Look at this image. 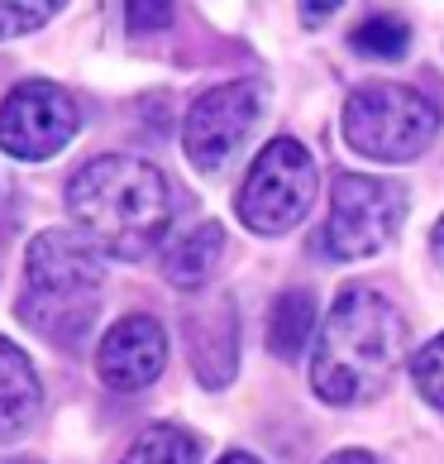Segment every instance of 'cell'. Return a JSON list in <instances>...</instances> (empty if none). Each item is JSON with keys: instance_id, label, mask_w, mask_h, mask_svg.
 <instances>
[{"instance_id": "cell-1", "label": "cell", "mask_w": 444, "mask_h": 464, "mask_svg": "<svg viewBox=\"0 0 444 464\" xmlns=\"http://www.w3.org/2000/svg\"><path fill=\"white\" fill-rule=\"evenodd\" d=\"M411 331L401 312L373 287H345L326 312V325L316 331L311 388L320 402L354 407L397 378Z\"/></svg>"}, {"instance_id": "cell-2", "label": "cell", "mask_w": 444, "mask_h": 464, "mask_svg": "<svg viewBox=\"0 0 444 464\" xmlns=\"http://www.w3.org/2000/svg\"><path fill=\"white\" fill-rule=\"evenodd\" d=\"M67 216L91 249L110 259H144L173 226V192L153 163L106 153L67 182Z\"/></svg>"}, {"instance_id": "cell-3", "label": "cell", "mask_w": 444, "mask_h": 464, "mask_svg": "<svg viewBox=\"0 0 444 464\" xmlns=\"http://www.w3.org/2000/svg\"><path fill=\"white\" fill-rule=\"evenodd\" d=\"M100 249L81 235L43 230L24 254V287H20V321L62 350H77L91 331L100 306Z\"/></svg>"}, {"instance_id": "cell-4", "label": "cell", "mask_w": 444, "mask_h": 464, "mask_svg": "<svg viewBox=\"0 0 444 464\" xmlns=\"http://www.w3.org/2000/svg\"><path fill=\"white\" fill-rule=\"evenodd\" d=\"M439 106L401 82H368L345 101V140L354 153L378 163H406L430 149Z\"/></svg>"}, {"instance_id": "cell-5", "label": "cell", "mask_w": 444, "mask_h": 464, "mask_svg": "<svg viewBox=\"0 0 444 464\" xmlns=\"http://www.w3.org/2000/svg\"><path fill=\"white\" fill-rule=\"evenodd\" d=\"M316 201V159L297 140H272L253 159L244 187H239V220L253 235H287L297 230Z\"/></svg>"}, {"instance_id": "cell-6", "label": "cell", "mask_w": 444, "mask_h": 464, "mask_svg": "<svg viewBox=\"0 0 444 464\" xmlns=\"http://www.w3.org/2000/svg\"><path fill=\"white\" fill-rule=\"evenodd\" d=\"M406 220V187L368 173H339L330 187V220H326V254L330 259H373L397 239Z\"/></svg>"}, {"instance_id": "cell-7", "label": "cell", "mask_w": 444, "mask_h": 464, "mask_svg": "<svg viewBox=\"0 0 444 464\" xmlns=\"http://www.w3.org/2000/svg\"><path fill=\"white\" fill-rule=\"evenodd\" d=\"M81 130V111L53 82H20L5 101H0V149L10 159L43 163L62 153Z\"/></svg>"}, {"instance_id": "cell-8", "label": "cell", "mask_w": 444, "mask_h": 464, "mask_svg": "<svg viewBox=\"0 0 444 464\" xmlns=\"http://www.w3.org/2000/svg\"><path fill=\"white\" fill-rule=\"evenodd\" d=\"M259 115H263V92L253 82H220V87H211L186 111V125H182V149L192 159V168L220 173L244 149Z\"/></svg>"}, {"instance_id": "cell-9", "label": "cell", "mask_w": 444, "mask_h": 464, "mask_svg": "<svg viewBox=\"0 0 444 464\" xmlns=\"http://www.w3.org/2000/svg\"><path fill=\"white\" fill-rule=\"evenodd\" d=\"M167 369V331L153 316H119L96 350V373L115 392H139Z\"/></svg>"}, {"instance_id": "cell-10", "label": "cell", "mask_w": 444, "mask_h": 464, "mask_svg": "<svg viewBox=\"0 0 444 464\" xmlns=\"http://www.w3.org/2000/svg\"><path fill=\"white\" fill-rule=\"evenodd\" d=\"M186 345H192V369L206 388H225L239 369V316L230 297H215L211 306L186 316Z\"/></svg>"}, {"instance_id": "cell-11", "label": "cell", "mask_w": 444, "mask_h": 464, "mask_svg": "<svg viewBox=\"0 0 444 464\" xmlns=\"http://www.w3.org/2000/svg\"><path fill=\"white\" fill-rule=\"evenodd\" d=\"M43 388L29 354L14 340H0V440H20L39 417Z\"/></svg>"}, {"instance_id": "cell-12", "label": "cell", "mask_w": 444, "mask_h": 464, "mask_svg": "<svg viewBox=\"0 0 444 464\" xmlns=\"http://www.w3.org/2000/svg\"><path fill=\"white\" fill-rule=\"evenodd\" d=\"M220 254H225V230L215 226V220H206V226H192L167 239L163 249V278L182 287V292H196L211 283V273L220 264Z\"/></svg>"}, {"instance_id": "cell-13", "label": "cell", "mask_w": 444, "mask_h": 464, "mask_svg": "<svg viewBox=\"0 0 444 464\" xmlns=\"http://www.w3.org/2000/svg\"><path fill=\"white\" fill-rule=\"evenodd\" d=\"M320 331V312L316 297L306 287H287L268 312V350L278 359H297Z\"/></svg>"}, {"instance_id": "cell-14", "label": "cell", "mask_w": 444, "mask_h": 464, "mask_svg": "<svg viewBox=\"0 0 444 464\" xmlns=\"http://www.w3.org/2000/svg\"><path fill=\"white\" fill-rule=\"evenodd\" d=\"M196 459H201V445L192 431H182V426H148L119 464H196Z\"/></svg>"}, {"instance_id": "cell-15", "label": "cell", "mask_w": 444, "mask_h": 464, "mask_svg": "<svg viewBox=\"0 0 444 464\" xmlns=\"http://www.w3.org/2000/svg\"><path fill=\"white\" fill-rule=\"evenodd\" d=\"M349 44L358 48L364 58H378V63H392V58H406V48H411V24L401 20V14H368L364 24H354Z\"/></svg>"}, {"instance_id": "cell-16", "label": "cell", "mask_w": 444, "mask_h": 464, "mask_svg": "<svg viewBox=\"0 0 444 464\" xmlns=\"http://www.w3.org/2000/svg\"><path fill=\"white\" fill-rule=\"evenodd\" d=\"M67 0H0V39H20V34L43 29Z\"/></svg>"}, {"instance_id": "cell-17", "label": "cell", "mask_w": 444, "mask_h": 464, "mask_svg": "<svg viewBox=\"0 0 444 464\" xmlns=\"http://www.w3.org/2000/svg\"><path fill=\"white\" fill-rule=\"evenodd\" d=\"M411 378H416L420 398L444 411V335H435L425 350H416V359H411Z\"/></svg>"}, {"instance_id": "cell-18", "label": "cell", "mask_w": 444, "mask_h": 464, "mask_svg": "<svg viewBox=\"0 0 444 464\" xmlns=\"http://www.w3.org/2000/svg\"><path fill=\"white\" fill-rule=\"evenodd\" d=\"M125 14L134 34H153L173 24V0H125Z\"/></svg>"}, {"instance_id": "cell-19", "label": "cell", "mask_w": 444, "mask_h": 464, "mask_svg": "<svg viewBox=\"0 0 444 464\" xmlns=\"http://www.w3.org/2000/svg\"><path fill=\"white\" fill-rule=\"evenodd\" d=\"M339 5H345V0H301V20L306 24H326Z\"/></svg>"}, {"instance_id": "cell-20", "label": "cell", "mask_w": 444, "mask_h": 464, "mask_svg": "<svg viewBox=\"0 0 444 464\" xmlns=\"http://www.w3.org/2000/svg\"><path fill=\"white\" fill-rule=\"evenodd\" d=\"M326 464H387V459H378L373 450H339V455H330Z\"/></svg>"}, {"instance_id": "cell-21", "label": "cell", "mask_w": 444, "mask_h": 464, "mask_svg": "<svg viewBox=\"0 0 444 464\" xmlns=\"http://www.w3.org/2000/svg\"><path fill=\"white\" fill-rule=\"evenodd\" d=\"M430 254H435V264L444 268V216H439V226H435V235H430Z\"/></svg>"}, {"instance_id": "cell-22", "label": "cell", "mask_w": 444, "mask_h": 464, "mask_svg": "<svg viewBox=\"0 0 444 464\" xmlns=\"http://www.w3.org/2000/svg\"><path fill=\"white\" fill-rule=\"evenodd\" d=\"M220 464H263V459H253V455H244V450H234V455H225Z\"/></svg>"}, {"instance_id": "cell-23", "label": "cell", "mask_w": 444, "mask_h": 464, "mask_svg": "<svg viewBox=\"0 0 444 464\" xmlns=\"http://www.w3.org/2000/svg\"><path fill=\"white\" fill-rule=\"evenodd\" d=\"M14 464H24V459H14Z\"/></svg>"}]
</instances>
